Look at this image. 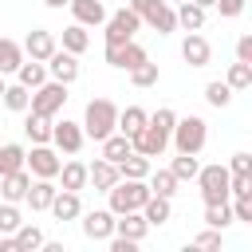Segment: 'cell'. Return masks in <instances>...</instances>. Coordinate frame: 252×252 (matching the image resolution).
<instances>
[{
    "mask_svg": "<svg viewBox=\"0 0 252 252\" xmlns=\"http://www.w3.org/2000/svg\"><path fill=\"white\" fill-rule=\"evenodd\" d=\"M0 102L8 106V110H28V102H32V91L24 87V83H4V91H0Z\"/></svg>",
    "mask_w": 252,
    "mask_h": 252,
    "instance_id": "484cf974",
    "label": "cell"
},
{
    "mask_svg": "<svg viewBox=\"0 0 252 252\" xmlns=\"http://www.w3.org/2000/svg\"><path fill=\"white\" fill-rule=\"evenodd\" d=\"M24 224V213L16 209V201H4L0 205V232H16Z\"/></svg>",
    "mask_w": 252,
    "mask_h": 252,
    "instance_id": "ab89813d",
    "label": "cell"
},
{
    "mask_svg": "<svg viewBox=\"0 0 252 252\" xmlns=\"http://www.w3.org/2000/svg\"><path fill=\"white\" fill-rule=\"evenodd\" d=\"M106 197H110V213H114V217H118V213H134V209L146 205L150 185H146V177H118V181L106 189Z\"/></svg>",
    "mask_w": 252,
    "mask_h": 252,
    "instance_id": "7a4b0ae2",
    "label": "cell"
},
{
    "mask_svg": "<svg viewBox=\"0 0 252 252\" xmlns=\"http://www.w3.org/2000/svg\"><path fill=\"white\" fill-rule=\"evenodd\" d=\"M47 213H55V220H75V217L83 213V201H79V193H75V189H55V197H51Z\"/></svg>",
    "mask_w": 252,
    "mask_h": 252,
    "instance_id": "9a60e30c",
    "label": "cell"
},
{
    "mask_svg": "<svg viewBox=\"0 0 252 252\" xmlns=\"http://www.w3.org/2000/svg\"><path fill=\"white\" fill-rule=\"evenodd\" d=\"M146 177H150V181H146V185H150V193H158V197H173V193H177V185H181L169 169H158V173L150 169Z\"/></svg>",
    "mask_w": 252,
    "mask_h": 252,
    "instance_id": "1f68e13d",
    "label": "cell"
},
{
    "mask_svg": "<svg viewBox=\"0 0 252 252\" xmlns=\"http://www.w3.org/2000/svg\"><path fill=\"white\" fill-rule=\"evenodd\" d=\"M55 177H63V189H75V193H83V189H87V165H83V161H75V158H71V161H63Z\"/></svg>",
    "mask_w": 252,
    "mask_h": 252,
    "instance_id": "cb8c5ba5",
    "label": "cell"
},
{
    "mask_svg": "<svg viewBox=\"0 0 252 252\" xmlns=\"http://www.w3.org/2000/svg\"><path fill=\"white\" fill-rule=\"evenodd\" d=\"M205 224H209V228H228V224H232V205H228V201L205 205Z\"/></svg>",
    "mask_w": 252,
    "mask_h": 252,
    "instance_id": "d590c367",
    "label": "cell"
},
{
    "mask_svg": "<svg viewBox=\"0 0 252 252\" xmlns=\"http://www.w3.org/2000/svg\"><path fill=\"white\" fill-rule=\"evenodd\" d=\"M63 102H67V83L47 79V83H39V87L32 91L28 110H35V114H43V118H55V114L63 110Z\"/></svg>",
    "mask_w": 252,
    "mask_h": 252,
    "instance_id": "5b68a950",
    "label": "cell"
},
{
    "mask_svg": "<svg viewBox=\"0 0 252 252\" xmlns=\"http://www.w3.org/2000/svg\"><path fill=\"white\" fill-rule=\"evenodd\" d=\"M43 63H47V79H55V83H67V87H71V83L79 79V55H71V51H63V47H55Z\"/></svg>",
    "mask_w": 252,
    "mask_h": 252,
    "instance_id": "ba28073f",
    "label": "cell"
},
{
    "mask_svg": "<svg viewBox=\"0 0 252 252\" xmlns=\"http://www.w3.org/2000/svg\"><path fill=\"white\" fill-rule=\"evenodd\" d=\"M114 181H118V165H114V161L98 158L94 165H87V185H94L98 193H106V189H110Z\"/></svg>",
    "mask_w": 252,
    "mask_h": 252,
    "instance_id": "ffe728a7",
    "label": "cell"
},
{
    "mask_svg": "<svg viewBox=\"0 0 252 252\" xmlns=\"http://www.w3.org/2000/svg\"><path fill=\"white\" fill-rule=\"evenodd\" d=\"M189 248H220V228H205Z\"/></svg>",
    "mask_w": 252,
    "mask_h": 252,
    "instance_id": "7bdbcfd3",
    "label": "cell"
},
{
    "mask_svg": "<svg viewBox=\"0 0 252 252\" xmlns=\"http://www.w3.org/2000/svg\"><path fill=\"white\" fill-rule=\"evenodd\" d=\"M24 165H28V173L32 177H51L55 181V173H59V150H51L47 142H39V146H32L28 150V158H24Z\"/></svg>",
    "mask_w": 252,
    "mask_h": 252,
    "instance_id": "52a82bcc",
    "label": "cell"
},
{
    "mask_svg": "<svg viewBox=\"0 0 252 252\" xmlns=\"http://www.w3.org/2000/svg\"><path fill=\"white\" fill-rule=\"evenodd\" d=\"M20 47H24V55H28V59H39V63H43V59L55 51V35H51V32H43V28H35V32H28V39H24Z\"/></svg>",
    "mask_w": 252,
    "mask_h": 252,
    "instance_id": "d6986e66",
    "label": "cell"
},
{
    "mask_svg": "<svg viewBox=\"0 0 252 252\" xmlns=\"http://www.w3.org/2000/svg\"><path fill=\"white\" fill-rule=\"evenodd\" d=\"M146 118H150V114H146L142 106H126V110H118V134H126V138L138 134V130L146 126Z\"/></svg>",
    "mask_w": 252,
    "mask_h": 252,
    "instance_id": "f546056e",
    "label": "cell"
},
{
    "mask_svg": "<svg viewBox=\"0 0 252 252\" xmlns=\"http://www.w3.org/2000/svg\"><path fill=\"white\" fill-rule=\"evenodd\" d=\"M193 4H201V8H205V12H209V8H213V4H217V0H193Z\"/></svg>",
    "mask_w": 252,
    "mask_h": 252,
    "instance_id": "c3c4849f",
    "label": "cell"
},
{
    "mask_svg": "<svg viewBox=\"0 0 252 252\" xmlns=\"http://www.w3.org/2000/svg\"><path fill=\"white\" fill-rule=\"evenodd\" d=\"M12 236H16V248H20V252H32V248H43V232H39L35 224H28V220H24V224H20V228H16Z\"/></svg>",
    "mask_w": 252,
    "mask_h": 252,
    "instance_id": "8d00e7d4",
    "label": "cell"
},
{
    "mask_svg": "<svg viewBox=\"0 0 252 252\" xmlns=\"http://www.w3.org/2000/svg\"><path fill=\"white\" fill-rule=\"evenodd\" d=\"M83 217V232L87 240H106L114 232V213L110 209H91V213H79Z\"/></svg>",
    "mask_w": 252,
    "mask_h": 252,
    "instance_id": "7c38bea8",
    "label": "cell"
},
{
    "mask_svg": "<svg viewBox=\"0 0 252 252\" xmlns=\"http://www.w3.org/2000/svg\"><path fill=\"white\" fill-rule=\"evenodd\" d=\"M67 8H71V16H75V24H83V28L106 24V4H102V0H71Z\"/></svg>",
    "mask_w": 252,
    "mask_h": 252,
    "instance_id": "4fadbf2b",
    "label": "cell"
},
{
    "mask_svg": "<svg viewBox=\"0 0 252 252\" xmlns=\"http://www.w3.org/2000/svg\"><path fill=\"white\" fill-rule=\"evenodd\" d=\"M146 122H150L154 130H161V134H169V130H173V122H177V114H173L169 106H158V110H154V114H150Z\"/></svg>",
    "mask_w": 252,
    "mask_h": 252,
    "instance_id": "b9f144b4",
    "label": "cell"
},
{
    "mask_svg": "<svg viewBox=\"0 0 252 252\" xmlns=\"http://www.w3.org/2000/svg\"><path fill=\"white\" fill-rule=\"evenodd\" d=\"M213 8H220V16H240L244 12V0H217Z\"/></svg>",
    "mask_w": 252,
    "mask_h": 252,
    "instance_id": "bcb514c9",
    "label": "cell"
},
{
    "mask_svg": "<svg viewBox=\"0 0 252 252\" xmlns=\"http://www.w3.org/2000/svg\"><path fill=\"white\" fill-rule=\"evenodd\" d=\"M169 4H181V0H169Z\"/></svg>",
    "mask_w": 252,
    "mask_h": 252,
    "instance_id": "681fc988",
    "label": "cell"
},
{
    "mask_svg": "<svg viewBox=\"0 0 252 252\" xmlns=\"http://www.w3.org/2000/svg\"><path fill=\"white\" fill-rule=\"evenodd\" d=\"M173 12H177V28H185V32H201V28H205V8H201V4L181 0Z\"/></svg>",
    "mask_w": 252,
    "mask_h": 252,
    "instance_id": "7402d4cb",
    "label": "cell"
},
{
    "mask_svg": "<svg viewBox=\"0 0 252 252\" xmlns=\"http://www.w3.org/2000/svg\"><path fill=\"white\" fill-rule=\"evenodd\" d=\"M130 150H138V154H146V158H161V154L169 150V134H161V130H154V126L146 122L138 134H130Z\"/></svg>",
    "mask_w": 252,
    "mask_h": 252,
    "instance_id": "30bf717a",
    "label": "cell"
},
{
    "mask_svg": "<svg viewBox=\"0 0 252 252\" xmlns=\"http://www.w3.org/2000/svg\"><path fill=\"white\" fill-rule=\"evenodd\" d=\"M142 20H146V24H150L158 35H169V32L177 28V12H173V4H169V0H158V4H154V8L142 16Z\"/></svg>",
    "mask_w": 252,
    "mask_h": 252,
    "instance_id": "2e32d148",
    "label": "cell"
},
{
    "mask_svg": "<svg viewBox=\"0 0 252 252\" xmlns=\"http://www.w3.org/2000/svg\"><path fill=\"white\" fill-rule=\"evenodd\" d=\"M51 142H55V150H59V154H79V150H83V142H87V134H83V126H79V122L63 118V122H51Z\"/></svg>",
    "mask_w": 252,
    "mask_h": 252,
    "instance_id": "9c48e42d",
    "label": "cell"
},
{
    "mask_svg": "<svg viewBox=\"0 0 252 252\" xmlns=\"http://www.w3.org/2000/svg\"><path fill=\"white\" fill-rule=\"evenodd\" d=\"M224 83H228L232 91H248V87H252V63H240V59H236V63L228 67Z\"/></svg>",
    "mask_w": 252,
    "mask_h": 252,
    "instance_id": "74e56055",
    "label": "cell"
},
{
    "mask_svg": "<svg viewBox=\"0 0 252 252\" xmlns=\"http://www.w3.org/2000/svg\"><path fill=\"white\" fill-rule=\"evenodd\" d=\"M169 142H173L177 154H201L205 142H209V126H205V118H197V114L177 118L173 130H169Z\"/></svg>",
    "mask_w": 252,
    "mask_h": 252,
    "instance_id": "3957f363",
    "label": "cell"
},
{
    "mask_svg": "<svg viewBox=\"0 0 252 252\" xmlns=\"http://www.w3.org/2000/svg\"><path fill=\"white\" fill-rule=\"evenodd\" d=\"M138 213H142V217L150 220V228H154V224H165L173 209H169V197H158V193H150V197H146V205H142Z\"/></svg>",
    "mask_w": 252,
    "mask_h": 252,
    "instance_id": "d4e9b609",
    "label": "cell"
},
{
    "mask_svg": "<svg viewBox=\"0 0 252 252\" xmlns=\"http://www.w3.org/2000/svg\"><path fill=\"white\" fill-rule=\"evenodd\" d=\"M197 169H201L197 154H177V158L169 161V173H173L177 181H193V177H197Z\"/></svg>",
    "mask_w": 252,
    "mask_h": 252,
    "instance_id": "e575fe53",
    "label": "cell"
},
{
    "mask_svg": "<svg viewBox=\"0 0 252 252\" xmlns=\"http://www.w3.org/2000/svg\"><path fill=\"white\" fill-rule=\"evenodd\" d=\"M106 63H110V67H122V71H134L138 63H146V51H142L134 39H126V43H106Z\"/></svg>",
    "mask_w": 252,
    "mask_h": 252,
    "instance_id": "8fae6325",
    "label": "cell"
},
{
    "mask_svg": "<svg viewBox=\"0 0 252 252\" xmlns=\"http://www.w3.org/2000/svg\"><path fill=\"white\" fill-rule=\"evenodd\" d=\"M28 185H32L28 165H24V169H12V173H4V177H0V197L20 205V201H24V193H28Z\"/></svg>",
    "mask_w": 252,
    "mask_h": 252,
    "instance_id": "e0dca14e",
    "label": "cell"
},
{
    "mask_svg": "<svg viewBox=\"0 0 252 252\" xmlns=\"http://www.w3.org/2000/svg\"><path fill=\"white\" fill-rule=\"evenodd\" d=\"M138 28H142V16L122 4L114 16H106V43H126V39L138 35Z\"/></svg>",
    "mask_w": 252,
    "mask_h": 252,
    "instance_id": "8992f818",
    "label": "cell"
},
{
    "mask_svg": "<svg viewBox=\"0 0 252 252\" xmlns=\"http://www.w3.org/2000/svg\"><path fill=\"white\" fill-rule=\"evenodd\" d=\"M83 134L87 138H94V142H102L106 134H114L118 130V106L110 102V98H91L87 102V110H83Z\"/></svg>",
    "mask_w": 252,
    "mask_h": 252,
    "instance_id": "6da1fadb",
    "label": "cell"
},
{
    "mask_svg": "<svg viewBox=\"0 0 252 252\" xmlns=\"http://www.w3.org/2000/svg\"><path fill=\"white\" fill-rule=\"evenodd\" d=\"M87 43H91V35H87V28H83V24H71V28H63V51H71V55H83V51H87Z\"/></svg>",
    "mask_w": 252,
    "mask_h": 252,
    "instance_id": "836d02e7",
    "label": "cell"
},
{
    "mask_svg": "<svg viewBox=\"0 0 252 252\" xmlns=\"http://www.w3.org/2000/svg\"><path fill=\"white\" fill-rule=\"evenodd\" d=\"M16 83H24L28 91H35L39 83H47V63H39V59H24V63L16 67Z\"/></svg>",
    "mask_w": 252,
    "mask_h": 252,
    "instance_id": "603a6c76",
    "label": "cell"
},
{
    "mask_svg": "<svg viewBox=\"0 0 252 252\" xmlns=\"http://www.w3.org/2000/svg\"><path fill=\"white\" fill-rule=\"evenodd\" d=\"M114 232L138 244V240H142V236L150 232V220H146V217H142L138 209H134V213H118V217H114Z\"/></svg>",
    "mask_w": 252,
    "mask_h": 252,
    "instance_id": "ac0fdd59",
    "label": "cell"
},
{
    "mask_svg": "<svg viewBox=\"0 0 252 252\" xmlns=\"http://www.w3.org/2000/svg\"><path fill=\"white\" fill-rule=\"evenodd\" d=\"M51 197H55V185H51V177H35V181L28 185V193H24V201L32 205V213H47Z\"/></svg>",
    "mask_w": 252,
    "mask_h": 252,
    "instance_id": "44dd1931",
    "label": "cell"
},
{
    "mask_svg": "<svg viewBox=\"0 0 252 252\" xmlns=\"http://www.w3.org/2000/svg\"><path fill=\"white\" fill-rule=\"evenodd\" d=\"M181 59H185L189 67H205V63L213 59V47H209V39H205L201 32H189V35H185V43H181Z\"/></svg>",
    "mask_w": 252,
    "mask_h": 252,
    "instance_id": "5bb4252c",
    "label": "cell"
},
{
    "mask_svg": "<svg viewBox=\"0 0 252 252\" xmlns=\"http://www.w3.org/2000/svg\"><path fill=\"white\" fill-rule=\"evenodd\" d=\"M205 102H209V106H217V110H220V106H228V102H232V87H228L224 79H213V83L205 87Z\"/></svg>",
    "mask_w": 252,
    "mask_h": 252,
    "instance_id": "f35d334b",
    "label": "cell"
},
{
    "mask_svg": "<svg viewBox=\"0 0 252 252\" xmlns=\"http://www.w3.org/2000/svg\"><path fill=\"white\" fill-rule=\"evenodd\" d=\"M24 158H28V150H24L20 142L0 146V177H4V173H12V169H24Z\"/></svg>",
    "mask_w": 252,
    "mask_h": 252,
    "instance_id": "d6a6232c",
    "label": "cell"
},
{
    "mask_svg": "<svg viewBox=\"0 0 252 252\" xmlns=\"http://www.w3.org/2000/svg\"><path fill=\"white\" fill-rule=\"evenodd\" d=\"M228 173H252V154H232Z\"/></svg>",
    "mask_w": 252,
    "mask_h": 252,
    "instance_id": "ee69618b",
    "label": "cell"
},
{
    "mask_svg": "<svg viewBox=\"0 0 252 252\" xmlns=\"http://www.w3.org/2000/svg\"><path fill=\"white\" fill-rule=\"evenodd\" d=\"M43 4H47V8H67L71 0H43Z\"/></svg>",
    "mask_w": 252,
    "mask_h": 252,
    "instance_id": "7dc6e473",
    "label": "cell"
},
{
    "mask_svg": "<svg viewBox=\"0 0 252 252\" xmlns=\"http://www.w3.org/2000/svg\"><path fill=\"white\" fill-rule=\"evenodd\" d=\"M130 83H134V87H154V83H158V63H150V59L138 63V67L130 71Z\"/></svg>",
    "mask_w": 252,
    "mask_h": 252,
    "instance_id": "60d3db41",
    "label": "cell"
},
{
    "mask_svg": "<svg viewBox=\"0 0 252 252\" xmlns=\"http://www.w3.org/2000/svg\"><path fill=\"white\" fill-rule=\"evenodd\" d=\"M236 59L240 63H252V35H240L236 39Z\"/></svg>",
    "mask_w": 252,
    "mask_h": 252,
    "instance_id": "f6af8a7d",
    "label": "cell"
},
{
    "mask_svg": "<svg viewBox=\"0 0 252 252\" xmlns=\"http://www.w3.org/2000/svg\"><path fill=\"white\" fill-rule=\"evenodd\" d=\"M98 146H102V158H106V161H114V165L130 154V138H126V134H118V130H114V134H106Z\"/></svg>",
    "mask_w": 252,
    "mask_h": 252,
    "instance_id": "f1b7e54d",
    "label": "cell"
},
{
    "mask_svg": "<svg viewBox=\"0 0 252 252\" xmlns=\"http://www.w3.org/2000/svg\"><path fill=\"white\" fill-rule=\"evenodd\" d=\"M193 181L201 185V201H205V205L228 201V165H220V161H213V165H201Z\"/></svg>",
    "mask_w": 252,
    "mask_h": 252,
    "instance_id": "277c9868",
    "label": "cell"
},
{
    "mask_svg": "<svg viewBox=\"0 0 252 252\" xmlns=\"http://www.w3.org/2000/svg\"><path fill=\"white\" fill-rule=\"evenodd\" d=\"M20 63H24V47L16 39H4L0 35V75H16Z\"/></svg>",
    "mask_w": 252,
    "mask_h": 252,
    "instance_id": "4316f807",
    "label": "cell"
},
{
    "mask_svg": "<svg viewBox=\"0 0 252 252\" xmlns=\"http://www.w3.org/2000/svg\"><path fill=\"white\" fill-rule=\"evenodd\" d=\"M146 173H150V158L138 154V150H130V154L118 161V177H146Z\"/></svg>",
    "mask_w": 252,
    "mask_h": 252,
    "instance_id": "4dcf8cb0",
    "label": "cell"
},
{
    "mask_svg": "<svg viewBox=\"0 0 252 252\" xmlns=\"http://www.w3.org/2000/svg\"><path fill=\"white\" fill-rule=\"evenodd\" d=\"M24 114H28L24 130H28L32 146H39V142H51V118H43V114H35V110H24Z\"/></svg>",
    "mask_w": 252,
    "mask_h": 252,
    "instance_id": "83f0119b",
    "label": "cell"
}]
</instances>
